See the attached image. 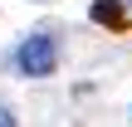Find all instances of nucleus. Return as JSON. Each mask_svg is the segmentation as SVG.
<instances>
[{
	"label": "nucleus",
	"instance_id": "obj_3",
	"mask_svg": "<svg viewBox=\"0 0 132 127\" xmlns=\"http://www.w3.org/2000/svg\"><path fill=\"white\" fill-rule=\"evenodd\" d=\"M0 127H20V122H15V113H10V108H0Z\"/></svg>",
	"mask_w": 132,
	"mask_h": 127
},
{
	"label": "nucleus",
	"instance_id": "obj_1",
	"mask_svg": "<svg viewBox=\"0 0 132 127\" xmlns=\"http://www.w3.org/2000/svg\"><path fill=\"white\" fill-rule=\"evenodd\" d=\"M15 64H20V73H24V78H49V73L59 69V44H54L49 34H29V39L20 44Z\"/></svg>",
	"mask_w": 132,
	"mask_h": 127
},
{
	"label": "nucleus",
	"instance_id": "obj_2",
	"mask_svg": "<svg viewBox=\"0 0 132 127\" xmlns=\"http://www.w3.org/2000/svg\"><path fill=\"white\" fill-rule=\"evenodd\" d=\"M93 20H98V24H113V29H122V24H127V15H122V5H118V0H93Z\"/></svg>",
	"mask_w": 132,
	"mask_h": 127
},
{
	"label": "nucleus",
	"instance_id": "obj_4",
	"mask_svg": "<svg viewBox=\"0 0 132 127\" xmlns=\"http://www.w3.org/2000/svg\"><path fill=\"white\" fill-rule=\"evenodd\" d=\"M127 5H132V0H127Z\"/></svg>",
	"mask_w": 132,
	"mask_h": 127
}]
</instances>
